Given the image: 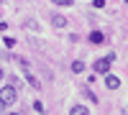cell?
Instances as JSON below:
<instances>
[{"label": "cell", "mask_w": 128, "mask_h": 115, "mask_svg": "<svg viewBox=\"0 0 128 115\" xmlns=\"http://www.w3.org/2000/svg\"><path fill=\"white\" fill-rule=\"evenodd\" d=\"M51 23H54L56 28H64V26H67V20H64L62 15H51Z\"/></svg>", "instance_id": "obj_5"}, {"label": "cell", "mask_w": 128, "mask_h": 115, "mask_svg": "<svg viewBox=\"0 0 128 115\" xmlns=\"http://www.w3.org/2000/svg\"><path fill=\"white\" fill-rule=\"evenodd\" d=\"M8 115H18V113H8Z\"/></svg>", "instance_id": "obj_9"}, {"label": "cell", "mask_w": 128, "mask_h": 115, "mask_svg": "<svg viewBox=\"0 0 128 115\" xmlns=\"http://www.w3.org/2000/svg\"><path fill=\"white\" fill-rule=\"evenodd\" d=\"M90 41H92V44H102V33H98V31L90 33Z\"/></svg>", "instance_id": "obj_6"}, {"label": "cell", "mask_w": 128, "mask_h": 115, "mask_svg": "<svg viewBox=\"0 0 128 115\" xmlns=\"http://www.w3.org/2000/svg\"><path fill=\"white\" fill-rule=\"evenodd\" d=\"M69 115H90V110H87V108H82V105H74Z\"/></svg>", "instance_id": "obj_4"}, {"label": "cell", "mask_w": 128, "mask_h": 115, "mask_svg": "<svg viewBox=\"0 0 128 115\" xmlns=\"http://www.w3.org/2000/svg\"><path fill=\"white\" fill-rule=\"evenodd\" d=\"M56 5H72V0H54Z\"/></svg>", "instance_id": "obj_8"}, {"label": "cell", "mask_w": 128, "mask_h": 115, "mask_svg": "<svg viewBox=\"0 0 128 115\" xmlns=\"http://www.w3.org/2000/svg\"><path fill=\"white\" fill-rule=\"evenodd\" d=\"M82 69H84L82 61H74V64H72V72H82Z\"/></svg>", "instance_id": "obj_7"}, {"label": "cell", "mask_w": 128, "mask_h": 115, "mask_svg": "<svg viewBox=\"0 0 128 115\" xmlns=\"http://www.w3.org/2000/svg\"><path fill=\"white\" fill-rule=\"evenodd\" d=\"M105 85H108V90H118L120 87V79L113 77V74H108V77H105Z\"/></svg>", "instance_id": "obj_3"}, {"label": "cell", "mask_w": 128, "mask_h": 115, "mask_svg": "<svg viewBox=\"0 0 128 115\" xmlns=\"http://www.w3.org/2000/svg\"><path fill=\"white\" fill-rule=\"evenodd\" d=\"M16 102V90L13 87H3L0 90V105H13Z\"/></svg>", "instance_id": "obj_1"}, {"label": "cell", "mask_w": 128, "mask_h": 115, "mask_svg": "<svg viewBox=\"0 0 128 115\" xmlns=\"http://www.w3.org/2000/svg\"><path fill=\"white\" fill-rule=\"evenodd\" d=\"M113 54H108V56H105V59H98V61H95V64H92V69L95 72H108L110 69V64H113Z\"/></svg>", "instance_id": "obj_2"}, {"label": "cell", "mask_w": 128, "mask_h": 115, "mask_svg": "<svg viewBox=\"0 0 128 115\" xmlns=\"http://www.w3.org/2000/svg\"><path fill=\"white\" fill-rule=\"evenodd\" d=\"M0 77H3V69H0Z\"/></svg>", "instance_id": "obj_10"}]
</instances>
